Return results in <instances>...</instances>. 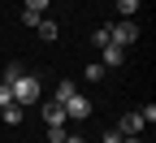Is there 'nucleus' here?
<instances>
[{
  "instance_id": "f257e3e1",
  "label": "nucleus",
  "mask_w": 156,
  "mask_h": 143,
  "mask_svg": "<svg viewBox=\"0 0 156 143\" xmlns=\"http://www.w3.org/2000/svg\"><path fill=\"white\" fill-rule=\"evenodd\" d=\"M9 91H13V104H39V78L35 74H22V78H13L9 83Z\"/></svg>"
},
{
  "instance_id": "f03ea898",
  "label": "nucleus",
  "mask_w": 156,
  "mask_h": 143,
  "mask_svg": "<svg viewBox=\"0 0 156 143\" xmlns=\"http://www.w3.org/2000/svg\"><path fill=\"white\" fill-rule=\"evenodd\" d=\"M108 30V44H117V48H130L134 39H139V26L130 22V17H122V22H113V26H104Z\"/></svg>"
},
{
  "instance_id": "7ed1b4c3",
  "label": "nucleus",
  "mask_w": 156,
  "mask_h": 143,
  "mask_svg": "<svg viewBox=\"0 0 156 143\" xmlns=\"http://www.w3.org/2000/svg\"><path fill=\"white\" fill-rule=\"evenodd\" d=\"M61 109H65V121H83V117H91V113H95V109H91V100H87V95H78V91L65 100Z\"/></svg>"
},
{
  "instance_id": "20e7f679",
  "label": "nucleus",
  "mask_w": 156,
  "mask_h": 143,
  "mask_svg": "<svg viewBox=\"0 0 156 143\" xmlns=\"http://www.w3.org/2000/svg\"><path fill=\"white\" fill-rule=\"evenodd\" d=\"M100 65H104V70H122V65H126V48L104 44V48H100Z\"/></svg>"
},
{
  "instance_id": "39448f33",
  "label": "nucleus",
  "mask_w": 156,
  "mask_h": 143,
  "mask_svg": "<svg viewBox=\"0 0 156 143\" xmlns=\"http://www.w3.org/2000/svg\"><path fill=\"white\" fill-rule=\"evenodd\" d=\"M117 134H122V139H139V134H143V121H139V113H126L122 121H117Z\"/></svg>"
},
{
  "instance_id": "423d86ee",
  "label": "nucleus",
  "mask_w": 156,
  "mask_h": 143,
  "mask_svg": "<svg viewBox=\"0 0 156 143\" xmlns=\"http://www.w3.org/2000/svg\"><path fill=\"white\" fill-rule=\"evenodd\" d=\"M44 126H65V109L56 104V100H48V104H44Z\"/></svg>"
},
{
  "instance_id": "0eeeda50",
  "label": "nucleus",
  "mask_w": 156,
  "mask_h": 143,
  "mask_svg": "<svg viewBox=\"0 0 156 143\" xmlns=\"http://www.w3.org/2000/svg\"><path fill=\"white\" fill-rule=\"evenodd\" d=\"M35 30H39V39H56V35H61V26H56L52 17H39V26H35Z\"/></svg>"
},
{
  "instance_id": "6e6552de",
  "label": "nucleus",
  "mask_w": 156,
  "mask_h": 143,
  "mask_svg": "<svg viewBox=\"0 0 156 143\" xmlns=\"http://www.w3.org/2000/svg\"><path fill=\"white\" fill-rule=\"evenodd\" d=\"M143 5H147V0H117V13H122V17H134Z\"/></svg>"
},
{
  "instance_id": "1a4fd4ad",
  "label": "nucleus",
  "mask_w": 156,
  "mask_h": 143,
  "mask_svg": "<svg viewBox=\"0 0 156 143\" xmlns=\"http://www.w3.org/2000/svg\"><path fill=\"white\" fill-rule=\"evenodd\" d=\"M0 117H5V126H17V121H22V104H5Z\"/></svg>"
},
{
  "instance_id": "9d476101",
  "label": "nucleus",
  "mask_w": 156,
  "mask_h": 143,
  "mask_svg": "<svg viewBox=\"0 0 156 143\" xmlns=\"http://www.w3.org/2000/svg\"><path fill=\"white\" fill-rule=\"evenodd\" d=\"M104 74H108V70L100 65V61H91V65L83 70V78H87V83H100V78H104Z\"/></svg>"
},
{
  "instance_id": "9b49d317",
  "label": "nucleus",
  "mask_w": 156,
  "mask_h": 143,
  "mask_svg": "<svg viewBox=\"0 0 156 143\" xmlns=\"http://www.w3.org/2000/svg\"><path fill=\"white\" fill-rule=\"evenodd\" d=\"M74 91H78V87H74L69 78H65V83H56V95H52V100H56V104H65V100H69Z\"/></svg>"
},
{
  "instance_id": "f8f14e48",
  "label": "nucleus",
  "mask_w": 156,
  "mask_h": 143,
  "mask_svg": "<svg viewBox=\"0 0 156 143\" xmlns=\"http://www.w3.org/2000/svg\"><path fill=\"white\" fill-rule=\"evenodd\" d=\"M26 70L22 65H17V61H9V65H5V78H0V83H13V78H22Z\"/></svg>"
},
{
  "instance_id": "ddd939ff",
  "label": "nucleus",
  "mask_w": 156,
  "mask_h": 143,
  "mask_svg": "<svg viewBox=\"0 0 156 143\" xmlns=\"http://www.w3.org/2000/svg\"><path fill=\"white\" fill-rule=\"evenodd\" d=\"M22 5H26V13H39V17H44V9L52 5V0H22Z\"/></svg>"
},
{
  "instance_id": "4468645a",
  "label": "nucleus",
  "mask_w": 156,
  "mask_h": 143,
  "mask_svg": "<svg viewBox=\"0 0 156 143\" xmlns=\"http://www.w3.org/2000/svg\"><path fill=\"white\" fill-rule=\"evenodd\" d=\"M44 139H48V143H65V126H48Z\"/></svg>"
},
{
  "instance_id": "2eb2a0df",
  "label": "nucleus",
  "mask_w": 156,
  "mask_h": 143,
  "mask_svg": "<svg viewBox=\"0 0 156 143\" xmlns=\"http://www.w3.org/2000/svg\"><path fill=\"white\" fill-rule=\"evenodd\" d=\"M139 121H143V126H152V121H156V104H143V109H139Z\"/></svg>"
},
{
  "instance_id": "dca6fc26",
  "label": "nucleus",
  "mask_w": 156,
  "mask_h": 143,
  "mask_svg": "<svg viewBox=\"0 0 156 143\" xmlns=\"http://www.w3.org/2000/svg\"><path fill=\"white\" fill-rule=\"evenodd\" d=\"M91 44H95V48H104V44H108V30H104V26H95V30H91Z\"/></svg>"
},
{
  "instance_id": "f3484780",
  "label": "nucleus",
  "mask_w": 156,
  "mask_h": 143,
  "mask_svg": "<svg viewBox=\"0 0 156 143\" xmlns=\"http://www.w3.org/2000/svg\"><path fill=\"white\" fill-rule=\"evenodd\" d=\"M5 104H13V91H9V83H0V109Z\"/></svg>"
},
{
  "instance_id": "a211bd4d",
  "label": "nucleus",
  "mask_w": 156,
  "mask_h": 143,
  "mask_svg": "<svg viewBox=\"0 0 156 143\" xmlns=\"http://www.w3.org/2000/svg\"><path fill=\"white\" fill-rule=\"evenodd\" d=\"M104 143H122V134H117V130H104Z\"/></svg>"
},
{
  "instance_id": "6ab92c4d",
  "label": "nucleus",
  "mask_w": 156,
  "mask_h": 143,
  "mask_svg": "<svg viewBox=\"0 0 156 143\" xmlns=\"http://www.w3.org/2000/svg\"><path fill=\"white\" fill-rule=\"evenodd\" d=\"M65 143H87V139L83 134H65Z\"/></svg>"
},
{
  "instance_id": "aec40b11",
  "label": "nucleus",
  "mask_w": 156,
  "mask_h": 143,
  "mask_svg": "<svg viewBox=\"0 0 156 143\" xmlns=\"http://www.w3.org/2000/svg\"><path fill=\"white\" fill-rule=\"evenodd\" d=\"M122 143H147V139H143V134H139V139H122Z\"/></svg>"
}]
</instances>
